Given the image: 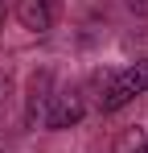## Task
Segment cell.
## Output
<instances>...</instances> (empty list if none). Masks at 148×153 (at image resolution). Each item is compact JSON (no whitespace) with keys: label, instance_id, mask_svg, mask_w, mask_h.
<instances>
[{"label":"cell","instance_id":"obj_6","mask_svg":"<svg viewBox=\"0 0 148 153\" xmlns=\"http://www.w3.org/2000/svg\"><path fill=\"white\" fill-rule=\"evenodd\" d=\"M127 8H132L136 17H148V0H127Z\"/></svg>","mask_w":148,"mask_h":153},{"label":"cell","instance_id":"obj_7","mask_svg":"<svg viewBox=\"0 0 148 153\" xmlns=\"http://www.w3.org/2000/svg\"><path fill=\"white\" fill-rule=\"evenodd\" d=\"M0 21H4V0H0Z\"/></svg>","mask_w":148,"mask_h":153},{"label":"cell","instance_id":"obj_1","mask_svg":"<svg viewBox=\"0 0 148 153\" xmlns=\"http://www.w3.org/2000/svg\"><path fill=\"white\" fill-rule=\"evenodd\" d=\"M144 91H148V58H140V62L115 71V75L103 83L99 108H103V112H119V108H127V103L136 100V95H144Z\"/></svg>","mask_w":148,"mask_h":153},{"label":"cell","instance_id":"obj_4","mask_svg":"<svg viewBox=\"0 0 148 153\" xmlns=\"http://www.w3.org/2000/svg\"><path fill=\"white\" fill-rule=\"evenodd\" d=\"M45 87H49V75L33 79V87H29V112H25V120H29V124H37V120L45 116V103H49Z\"/></svg>","mask_w":148,"mask_h":153},{"label":"cell","instance_id":"obj_2","mask_svg":"<svg viewBox=\"0 0 148 153\" xmlns=\"http://www.w3.org/2000/svg\"><path fill=\"white\" fill-rule=\"evenodd\" d=\"M82 112H86V95H82V87H70V91H58V95H49V108H45V120L49 128H70L82 120Z\"/></svg>","mask_w":148,"mask_h":153},{"label":"cell","instance_id":"obj_3","mask_svg":"<svg viewBox=\"0 0 148 153\" xmlns=\"http://www.w3.org/2000/svg\"><path fill=\"white\" fill-rule=\"evenodd\" d=\"M17 17L33 33H49L58 21V0H17Z\"/></svg>","mask_w":148,"mask_h":153},{"label":"cell","instance_id":"obj_5","mask_svg":"<svg viewBox=\"0 0 148 153\" xmlns=\"http://www.w3.org/2000/svg\"><path fill=\"white\" fill-rule=\"evenodd\" d=\"M115 153H148V128H127L115 141Z\"/></svg>","mask_w":148,"mask_h":153}]
</instances>
